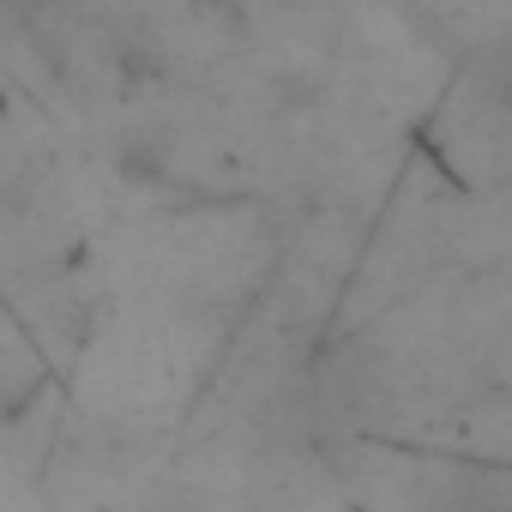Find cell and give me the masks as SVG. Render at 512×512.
<instances>
[{
    "instance_id": "cell-2",
    "label": "cell",
    "mask_w": 512,
    "mask_h": 512,
    "mask_svg": "<svg viewBox=\"0 0 512 512\" xmlns=\"http://www.w3.org/2000/svg\"><path fill=\"white\" fill-rule=\"evenodd\" d=\"M476 91H482L500 115H512V31H500V37L488 43L482 67H476Z\"/></svg>"
},
{
    "instance_id": "cell-1",
    "label": "cell",
    "mask_w": 512,
    "mask_h": 512,
    "mask_svg": "<svg viewBox=\"0 0 512 512\" xmlns=\"http://www.w3.org/2000/svg\"><path fill=\"white\" fill-rule=\"evenodd\" d=\"M422 512H512V494L482 470H440L422 482Z\"/></svg>"
}]
</instances>
